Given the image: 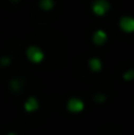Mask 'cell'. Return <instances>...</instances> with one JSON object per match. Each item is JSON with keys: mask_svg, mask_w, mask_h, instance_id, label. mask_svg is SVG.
<instances>
[{"mask_svg": "<svg viewBox=\"0 0 134 135\" xmlns=\"http://www.w3.org/2000/svg\"><path fill=\"white\" fill-rule=\"evenodd\" d=\"M67 108H68L71 112H80V110H83L84 104H83V101H80L79 98H70L68 102H67Z\"/></svg>", "mask_w": 134, "mask_h": 135, "instance_id": "2", "label": "cell"}, {"mask_svg": "<svg viewBox=\"0 0 134 135\" xmlns=\"http://www.w3.org/2000/svg\"><path fill=\"white\" fill-rule=\"evenodd\" d=\"M105 40H107V34H105V32H103V30H97V32L93 34V41H95L96 44H103Z\"/></svg>", "mask_w": 134, "mask_h": 135, "instance_id": "5", "label": "cell"}, {"mask_svg": "<svg viewBox=\"0 0 134 135\" xmlns=\"http://www.w3.org/2000/svg\"><path fill=\"white\" fill-rule=\"evenodd\" d=\"M92 8H93V11H95L97 15H103V13L109 8V4H108L107 0H97V1L93 3Z\"/></svg>", "mask_w": 134, "mask_h": 135, "instance_id": "3", "label": "cell"}, {"mask_svg": "<svg viewBox=\"0 0 134 135\" xmlns=\"http://www.w3.org/2000/svg\"><path fill=\"white\" fill-rule=\"evenodd\" d=\"M37 106H38V102H37V100H36L34 97H30V98L26 101V104H25V109H26V110H29V112L36 110V109H37Z\"/></svg>", "mask_w": 134, "mask_h": 135, "instance_id": "6", "label": "cell"}, {"mask_svg": "<svg viewBox=\"0 0 134 135\" xmlns=\"http://www.w3.org/2000/svg\"><path fill=\"white\" fill-rule=\"evenodd\" d=\"M26 54H28V58L32 59L33 62H40V60L44 58L42 50H41L40 47H37V46H30V47H28Z\"/></svg>", "mask_w": 134, "mask_h": 135, "instance_id": "1", "label": "cell"}, {"mask_svg": "<svg viewBox=\"0 0 134 135\" xmlns=\"http://www.w3.org/2000/svg\"><path fill=\"white\" fill-rule=\"evenodd\" d=\"M40 5L44 8V9H49L54 5V0H41L40 1Z\"/></svg>", "mask_w": 134, "mask_h": 135, "instance_id": "8", "label": "cell"}, {"mask_svg": "<svg viewBox=\"0 0 134 135\" xmlns=\"http://www.w3.org/2000/svg\"><path fill=\"white\" fill-rule=\"evenodd\" d=\"M121 28L126 29L128 32H130L133 29V20L130 17H122L121 18Z\"/></svg>", "mask_w": 134, "mask_h": 135, "instance_id": "4", "label": "cell"}, {"mask_svg": "<svg viewBox=\"0 0 134 135\" xmlns=\"http://www.w3.org/2000/svg\"><path fill=\"white\" fill-rule=\"evenodd\" d=\"M89 64H91L92 70H100V67H101V63H100V60L97 58H92L89 60Z\"/></svg>", "mask_w": 134, "mask_h": 135, "instance_id": "7", "label": "cell"}]
</instances>
